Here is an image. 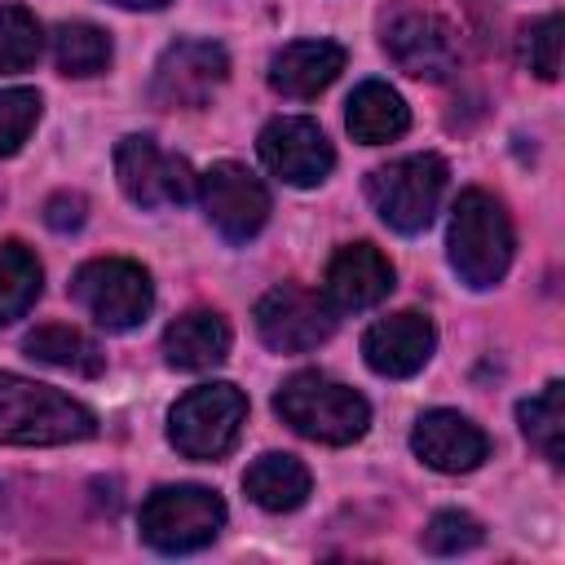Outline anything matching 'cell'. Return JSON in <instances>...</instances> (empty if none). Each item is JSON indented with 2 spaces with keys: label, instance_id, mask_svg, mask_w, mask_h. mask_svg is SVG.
Here are the masks:
<instances>
[{
  "label": "cell",
  "instance_id": "6da1fadb",
  "mask_svg": "<svg viewBox=\"0 0 565 565\" xmlns=\"http://www.w3.org/2000/svg\"><path fill=\"white\" fill-rule=\"evenodd\" d=\"M93 433L97 415L71 393L26 375H0V446H66Z\"/></svg>",
  "mask_w": 565,
  "mask_h": 565
},
{
  "label": "cell",
  "instance_id": "7a4b0ae2",
  "mask_svg": "<svg viewBox=\"0 0 565 565\" xmlns=\"http://www.w3.org/2000/svg\"><path fill=\"white\" fill-rule=\"evenodd\" d=\"M446 247H450L455 274L472 291H486V287L503 282V274L512 265V247H516L508 207L490 190H463L455 199V212H450Z\"/></svg>",
  "mask_w": 565,
  "mask_h": 565
},
{
  "label": "cell",
  "instance_id": "3957f363",
  "mask_svg": "<svg viewBox=\"0 0 565 565\" xmlns=\"http://www.w3.org/2000/svg\"><path fill=\"white\" fill-rule=\"evenodd\" d=\"M274 411L300 437L322 446H349L371 428L366 397L322 371H296L291 380H282V388L274 393Z\"/></svg>",
  "mask_w": 565,
  "mask_h": 565
},
{
  "label": "cell",
  "instance_id": "277c9868",
  "mask_svg": "<svg viewBox=\"0 0 565 565\" xmlns=\"http://www.w3.org/2000/svg\"><path fill=\"white\" fill-rule=\"evenodd\" d=\"M446 159L441 154H402L393 163H380L366 177V199L380 212V221L397 234H419L428 230L441 190H446Z\"/></svg>",
  "mask_w": 565,
  "mask_h": 565
},
{
  "label": "cell",
  "instance_id": "5b68a950",
  "mask_svg": "<svg viewBox=\"0 0 565 565\" xmlns=\"http://www.w3.org/2000/svg\"><path fill=\"white\" fill-rule=\"evenodd\" d=\"M225 525V503L207 486H159L146 494L137 530L154 552L181 556L207 547Z\"/></svg>",
  "mask_w": 565,
  "mask_h": 565
},
{
  "label": "cell",
  "instance_id": "8992f818",
  "mask_svg": "<svg viewBox=\"0 0 565 565\" xmlns=\"http://www.w3.org/2000/svg\"><path fill=\"white\" fill-rule=\"evenodd\" d=\"M71 296L106 331H132L154 309V282H150V274L137 260H124V256L84 260L75 269V278H71Z\"/></svg>",
  "mask_w": 565,
  "mask_h": 565
},
{
  "label": "cell",
  "instance_id": "52a82bcc",
  "mask_svg": "<svg viewBox=\"0 0 565 565\" xmlns=\"http://www.w3.org/2000/svg\"><path fill=\"white\" fill-rule=\"evenodd\" d=\"M247 419V397L234 384H199L168 411V441L185 459H221L234 450Z\"/></svg>",
  "mask_w": 565,
  "mask_h": 565
},
{
  "label": "cell",
  "instance_id": "ba28073f",
  "mask_svg": "<svg viewBox=\"0 0 565 565\" xmlns=\"http://www.w3.org/2000/svg\"><path fill=\"white\" fill-rule=\"evenodd\" d=\"M256 335L274 353H309L331 340L335 331V309L327 296L300 287V282H278L256 300Z\"/></svg>",
  "mask_w": 565,
  "mask_h": 565
},
{
  "label": "cell",
  "instance_id": "9c48e42d",
  "mask_svg": "<svg viewBox=\"0 0 565 565\" xmlns=\"http://www.w3.org/2000/svg\"><path fill=\"white\" fill-rule=\"evenodd\" d=\"M230 75V53L212 40H177L154 62L150 102L163 110H199Z\"/></svg>",
  "mask_w": 565,
  "mask_h": 565
},
{
  "label": "cell",
  "instance_id": "30bf717a",
  "mask_svg": "<svg viewBox=\"0 0 565 565\" xmlns=\"http://www.w3.org/2000/svg\"><path fill=\"white\" fill-rule=\"evenodd\" d=\"M115 177H119V190L137 207H172L194 194V168L141 132L115 146Z\"/></svg>",
  "mask_w": 565,
  "mask_h": 565
},
{
  "label": "cell",
  "instance_id": "8fae6325",
  "mask_svg": "<svg viewBox=\"0 0 565 565\" xmlns=\"http://www.w3.org/2000/svg\"><path fill=\"white\" fill-rule=\"evenodd\" d=\"M199 199H203V212H207V221L216 225V234L225 243H247L269 221V190H265V181L252 168L234 163V159H221V163H212L203 172Z\"/></svg>",
  "mask_w": 565,
  "mask_h": 565
},
{
  "label": "cell",
  "instance_id": "7c38bea8",
  "mask_svg": "<svg viewBox=\"0 0 565 565\" xmlns=\"http://www.w3.org/2000/svg\"><path fill=\"white\" fill-rule=\"evenodd\" d=\"M384 53L397 62V71L415 75V79H446L450 71H459V31L437 18V13H397L388 26H384Z\"/></svg>",
  "mask_w": 565,
  "mask_h": 565
},
{
  "label": "cell",
  "instance_id": "4fadbf2b",
  "mask_svg": "<svg viewBox=\"0 0 565 565\" xmlns=\"http://www.w3.org/2000/svg\"><path fill=\"white\" fill-rule=\"evenodd\" d=\"M256 150H260V163L274 177H282L287 185H300V190L322 185L327 172L335 168V150H331L327 132L313 119H300V115H282V119L265 124Z\"/></svg>",
  "mask_w": 565,
  "mask_h": 565
},
{
  "label": "cell",
  "instance_id": "5bb4252c",
  "mask_svg": "<svg viewBox=\"0 0 565 565\" xmlns=\"http://www.w3.org/2000/svg\"><path fill=\"white\" fill-rule=\"evenodd\" d=\"M433 349H437V331L415 309L388 313V318L371 322L366 335H362V358L384 380H406V375L424 371V362L433 358Z\"/></svg>",
  "mask_w": 565,
  "mask_h": 565
},
{
  "label": "cell",
  "instance_id": "9a60e30c",
  "mask_svg": "<svg viewBox=\"0 0 565 565\" xmlns=\"http://www.w3.org/2000/svg\"><path fill=\"white\" fill-rule=\"evenodd\" d=\"M411 450L433 472H472L490 455V437L459 411H424L411 428Z\"/></svg>",
  "mask_w": 565,
  "mask_h": 565
},
{
  "label": "cell",
  "instance_id": "2e32d148",
  "mask_svg": "<svg viewBox=\"0 0 565 565\" xmlns=\"http://www.w3.org/2000/svg\"><path fill=\"white\" fill-rule=\"evenodd\" d=\"M393 291V265L375 243H349L331 256L322 296L340 313H362L375 309Z\"/></svg>",
  "mask_w": 565,
  "mask_h": 565
},
{
  "label": "cell",
  "instance_id": "e0dca14e",
  "mask_svg": "<svg viewBox=\"0 0 565 565\" xmlns=\"http://www.w3.org/2000/svg\"><path fill=\"white\" fill-rule=\"evenodd\" d=\"M344 71V49L335 40H296L282 53H274L269 62V88L282 97H318L322 88H331Z\"/></svg>",
  "mask_w": 565,
  "mask_h": 565
},
{
  "label": "cell",
  "instance_id": "ac0fdd59",
  "mask_svg": "<svg viewBox=\"0 0 565 565\" xmlns=\"http://www.w3.org/2000/svg\"><path fill=\"white\" fill-rule=\"evenodd\" d=\"M230 322L216 309H190L163 331V358L177 371H212L230 358Z\"/></svg>",
  "mask_w": 565,
  "mask_h": 565
},
{
  "label": "cell",
  "instance_id": "d6986e66",
  "mask_svg": "<svg viewBox=\"0 0 565 565\" xmlns=\"http://www.w3.org/2000/svg\"><path fill=\"white\" fill-rule=\"evenodd\" d=\"M344 124H349L353 141H362V146H384V141H397V137L411 128V106H406L402 93L388 88L384 79H366V84L353 88L349 110H344Z\"/></svg>",
  "mask_w": 565,
  "mask_h": 565
},
{
  "label": "cell",
  "instance_id": "ffe728a7",
  "mask_svg": "<svg viewBox=\"0 0 565 565\" xmlns=\"http://www.w3.org/2000/svg\"><path fill=\"white\" fill-rule=\"evenodd\" d=\"M243 490H247V499H252L256 508H265V512H296V508L309 499L313 477H309V468H305L296 455L269 450V455H260V459L243 472Z\"/></svg>",
  "mask_w": 565,
  "mask_h": 565
},
{
  "label": "cell",
  "instance_id": "44dd1931",
  "mask_svg": "<svg viewBox=\"0 0 565 565\" xmlns=\"http://www.w3.org/2000/svg\"><path fill=\"white\" fill-rule=\"evenodd\" d=\"M22 349H26V358L49 362L71 375H102V366H106V353L97 349V340H88L84 331L66 327V322H44V327L26 331Z\"/></svg>",
  "mask_w": 565,
  "mask_h": 565
},
{
  "label": "cell",
  "instance_id": "7402d4cb",
  "mask_svg": "<svg viewBox=\"0 0 565 565\" xmlns=\"http://www.w3.org/2000/svg\"><path fill=\"white\" fill-rule=\"evenodd\" d=\"M40 287H44L40 256L18 238L0 243V327L22 318L40 300Z\"/></svg>",
  "mask_w": 565,
  "mask_h": 565
},
{
  "label": "cell",
  "instance_id": "603a6c76",
  "mask_svg": "<svg viewBox=\"0 0 565 565\" xmlns=\"http://www.w3.org/2000/svg\"><path fill=\"white\" fill-rule=\"evenodd\" d=\"M110 35L93 22H62L53 31V62L62 75H75V79H88V75H102L110 66Z\"/></svg>",
  "mask_w": 565,
  "mask_h": 565
},
{
  "label": "cell",
  "instance_id": "cb8c5ba5",
  "mask_svg": "<svg viewBox=\"0 0 565 565\" xmlns=\"http://www.w3.org/2000/svg\"><path fill=\"white\" fill-rule=\"evenodd\" d=\"M521 428L547 463H565V384L552 380L543 393L521 402Z\"/></svg>",
  "mask_w": 565,
  "mask_h": 565
},
{
  "label": "cell",
  "instance_id": "d4e9b609",
  "mask_svg": "<svg viewBox=\"0 0 565 565\" xmlns=\"http://www.w3.org/2000/svg\"><path fill=\"white\" fill-rule=\"evenodd\" d=\"M40 49H44L40 22L22 4H0V75L35 66Z\"/></svg>",
  "mask_w": 565,
  "mask_h": 565
},
{
  "label": "cell",
  "instance_id": "484cf974",
  "mask_svg": "<svg viewBox=\"0 0 565 565\" xmlns=\"http://www.w3.org/2000/svg\"><path fill=\"white\" fill-rule=\"evenodd\" d=\"M521 62L539 79L561 75V13H543V18L521 26Z\"/></svg>",
  "mask_w": 565,
  "mask_h": 565
},
{
  "label": "cell",
  "instance_id": "4316f807",
  "mask_svg": "<svg viewBox=\"0 0 565 565\" xmlns=\"http://www.w3.org/2000/svg\"><path fill=\"white\" fill-rule=\"evenodd\" d=\"M35 124H40V93L35 88H4L0 93V159L18 154Z\"/></svg>",
  "mask_w": 565,
  "mask_h": 565
},
{
  "label": "cell",
  "instance_id": "83f0119b",
  "mask_svg": "<svg viewBox=\"0 0 565 565\" xmlns=\"http://www.w3.org/2000/svg\"><path fill=\"white\" fill-rule=\"evenodd\" d=\"M481 539H486L481 521L468 516V512H459V508H446V512H437V516L424 525V547H428L433 556H459V552L477 547Z\"/></svg>",
  "mask_w": 565,
  "mask_h": 565
},
{
  "label": "cell",
  "instance_id": "f1b7e54d",
  "mask_svg": "<svg viewBox=\"0 0 565 565\" xmlns=\"http://www.w3.org/2000/svg\"><path fill=\"white\" fill-rule=\"evenodd\" d=\"M88 216V199L84 194H71V190H57L49 203H44V225L57 230V234H71L79 230Z\"/></svg>",
  "mask_w": 565,
  "mask_h": 565
},
{
  "label": "cell",
  "instance_id": "f546056e",
  "mask_svg": "<svg viewBox=\"0 0 565 565\" xmlns=\"http://www.w3.org/2000/svg\"><path fill=\"white\" fill-rule=\"evenodd\" d=\"M119 9H163L168 0H115Z\"/></svg>",
  "mask_w": 565,
  "mask_h": 565
}]
</instances>
